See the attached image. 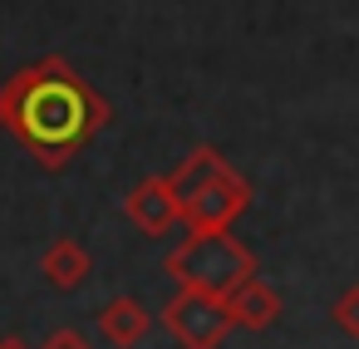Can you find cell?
I'll use <instances>...</instances> for the list:
<instances>
[{
	"label": "cell",
	"instance_id": "obj_1",
	"mask_svg": "<svg viewBox=\"0 0 359 349\" xmlns=\"http://www.w3.org/2000/svg\"><path fill=\"white\" fill-rule=\"evenodd\" d=\"M109 99L65 55H45L0 84V128L45 172L69 167L109 128Z\"/></svg>",
	"mask_w": 359,
	"mask_h": 349
},
{
	"label": "cell",
	"instance_id": "obj_2",
	"mask_svg": "<svg viewBox=\"0 0 359 349\" xmlns=\"http://www.w3.org/2000/svg\"><path fill=\"white\" fill-rule=\"evenodd\" d=\"M168 177L182 197L187 231H231V221L251 207V182L212 143H197Z\"/></svg>",
	"mask_w": 359,
	"mask_h": 349
},
{
	"label": "cell",
	"instance_id": "obj_3",
	"mask_svg": "<svg viewBox=\"0 0 359 349\" xmlns=\"http://www.w3.org/2000/svg\"><path fill=\"white\" fill-rule=\"evenodd\" d=\"M163 266L177 280V290H207L226 300L236 285L256 275V251L231 231H187V241H177Z\"/></svg>",
	"mask_w": 359,
	"mask_h": 349
},
{
	"label": "cell",
	"instance_id": "obj_4",
	"mask_svg": "<svg viewBox=\"0 0 359 349\" xmlns=\"http://www.w3.org/2000/svg\"><path fill=\"white\" fill-rule=\"evenodd\" d=\"M163 324H168V334H172L182 349H217V344L236 329L226 300H222V295H207V290H177V295L163 305Z\"/></svg>",
	"mask_w": 359,
	"mask_h": 349
},
{
	"label": "cell",
	"instance_id": "obj_5",
	"mask_svg": "<svg viewBox=\"0 0 359 349\" xmlns=\"http://www.w3.org/2000/svg\"><path fill=\"white\" fill-rule=\"evenodd\" d=\"M123 212L143 236H163V231H172L182 221V197H177L172 177H143L123 197Z\"/></svg>",
	"mask_w": 359,
	"mask_h": 349
},
{
	"label": "cell",
	"instance_id": "obj_6",
	"mask_svg": "<svg viewBox=\"0 0 359 349\" xmlns=\"http://www.w3.org/2000/svg\"><path fill=\"white\" fill-rule=\"evenodd\" d=\"M94 324H99V334H104L109 344L133 349V344L153 329V315H148V305H138L133 295H114V300L94 315Z\"/></svg>",
	"mask_w": 359,
	"mask_h": 349
},
{
	"label": "cell",
	"instance_id": "obj_7",
	"mask_svg": "<svg viewBox=\"0 0 359 349\" xmlns=\"http://www.w3.org/2000/svg\"><path fill=\"white\" fill-rule=\"evenodd\" d=\"M89 271H94V261H89L84 241H74V236L50 241L45 256H40V275H45L55 290H79V285L89 280Z\"/></svg>",
	"mask_w": 359,
	"mask_h": 349
},
{
	"label": "cell",
	"instance_id": "obj_8",
	"mask_svg": "<svg viewBox=\"0 0 359 349\" xmlns=\"http://www.w3.org/2000/svg\"><path fill=\"white\" fill-rule=\"evenodd\" d=\"M226 310H231V320L241 324V329H271L276 320H280V295L266 285V280H246V285H236L231 295H226Z\"/></svg>",
	"mask_w": 359,
	"mask_h": 349
},
{
	"label": "cell",
	"instance_id": "obj_9",
	"mask_svg": "<svg viewBox=\"0 0 359 349\" xmlns=\"http://www.w3.org/2000/svg\"><path fill=\"white\" fill-rule=\"evenodd\" d=\"M330 315H334V324H339L349 339H359V285H349V290L334 300V310H330Z\"/></svg>",
	"mask_w": 359,
	"mask_h": 349
},
{
	"label": "cell",
	"instance_id": "obj_10",
	"mask_svg": "<svg viewBox=\"0 0 359 349\" xmlns=\"http://www.w3.org/2000/svg\"><path fill=\"white\" fill-rule=\"evenodd\" d=\"M45 349H89V344H84L74 329H60V334H50V344H45Z\"/></svg>",
	"mask_w": 359,
	"mask_h": 349
}]
</instances>
